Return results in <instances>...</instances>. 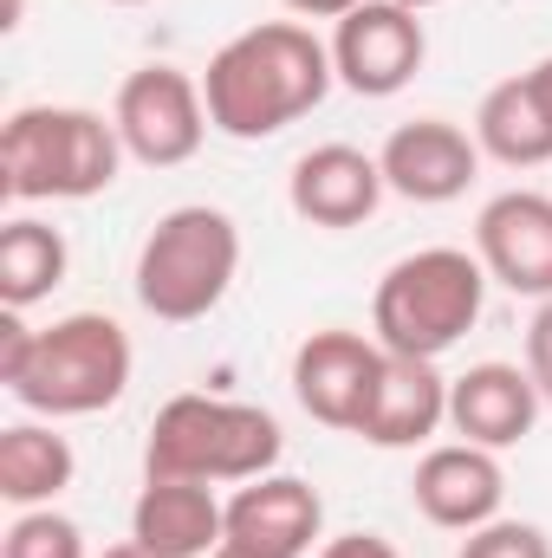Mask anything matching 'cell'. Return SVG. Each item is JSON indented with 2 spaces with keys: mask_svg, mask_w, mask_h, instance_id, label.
Instances as JSON below:
<instances>
[{
  "mask_svg": "<svg viewBox=\"0 0 552 558\" xmlns=\"http://www.w3.org/2000/svg\"><path fill=\"white\" fill-rule=\"evenodd\" d=\"M312 558H404L384 533H338V539H325Z\"/></svg>",
  "mask_w": 552,
  "mask_h": 558,
  "instance_id": "d4e9b609",
  "label": "cell"
},
{
  "mask_svg": "<svg viewBox=\"0 0 552 558\" xmlns=\"http://www.w3.org/2000/svg\"><path fill=\"white\" fill-rule=\"evenodd\" d=\"M79 474V454L72 441L52 428V422H13L0 428V500L13 513L26 507H52Z\"/></svg>",
  "mask_w": 552,
  "mask_h": 558,
  "instance_id": "ac0fdd59",
  "label": "cell"
},
{
  "mask_svg": "<svg viewBox=\"0 0 552 558\" xmlns=\"http://www.w3.org/2000/svg\"><path fill=\"white\" fill-rule=\"evenodd\" d=\"M547 410L540 384L527 377V364H468L455 384H448V428L475 448H514L533 435V422Z\"/></svg>",
  "mask_w": 552,
  "mask_h": 558,
  "instance_id": "9a60e30c",
  "label": "cell"
},
{
  "mask_svg": "<svg viewBox=\"0 0 552 558\" xmlns=\"http://www.w3.org/2000/svg\"><path fill=\"white\" fill-rule=\"evenodd\" d=\"M325 533V500L312 494V481L292 474H261L241 481L228 500V546L261 558H305Z\"/></svg>",
  "mask_w": 552,
  "mask_h": 558,
  "instance_id": "5bb4252c",
  "label": "cell"
},
{
  "mask_svg": "<svg viewBox=\"0 0 552 558\" xmlns=\"http://www.w3.org/2000/svg\"><path fill=\"white\" fill-rule=\"evenodd\" d=\"M105 558H149V553H143L137 539H124V546H111V553H105Z\"/></svg>",
  "mask_w": 552,
  "mask_h": 558,
  "instance_id": "83f0119b",
  "label": "cell"
},
{
  "mask_svg": "<svg viewBox=\"0 0 552 558\" xmlns=\"http://www.w3.org/2000/svg\"><path fill=\"white\" fill-rule=\"evenodd\" d=\"M131 539L149 558H208L228 546V500L202 481H149L131 507Z\"/></svg>",
  "mask_w": 552,
  "mask_h": 558,
  "instance_id": "2e32d148",
  "label": "cell"
},
{
  "mask_svg": "<svg viewBox=\"0 0 552 558\" xmlns=\"http://www.w3.org/2000/svg\"><path fill=\"white\" fill-rule=\"evenodd\" d=\"M286 454V435L261 403H235V397H202L182 390L169 397L149 441H143V474L149 481H202V487H241L274 474Z\"/></svg>",
  "mask_w": 552,
  "mask_h": 558,
  "instance_id": "7a4b0ae2",
  "label": "cell"
},
{
  "mask_svg": "<svg viewBox=\"0 0 552 558\" xmlns=\"http://www.w3.org/2000/svg\"><path fill=\"white\" fill-rule=\"evenodd\" d=\"M286 13H299V20H345L351 7H364V0H279Z\"/></svg>",
  "mask_w": 552,
  "mask_h": 558,
  "instance_id": "484cf974",
  "label": "cell"
},
{
  "mask_svg": "<svg viewBox=\"0 0 552 558\" xmlns=\"http://www.w3.org/2000/svg\"><path fill=\"white\" fill-rule=\"evenodd\" d=\"M332 85H338L332 46L299 20H261V26L235 33L202 72L208 124L235 143L279 137L286 124L319 111Z\"/></svg>",
  "mask_w": 552,
  "mask_h": 558,
  "instance_id": "6da1fadb",
  "label": "cell"
},
{
  "mask_svg": "<svg viewBox=\"0 0 552 558\" xmlns=\"http://www.w3.org/2000/svg\"><path fill=\"white\" fill-rule=\"evenodd\" d=\"M410 500L429 526H442V533H475V526L501 520V507H507V468H501L494 448L435 441V448L416 461Z\"/></svg>",
  "mask_w": 552,
  "mask_h": 558,
  "instance_id": "7c38bea8",
  "label": "cell"
},
{
  "mask_svg": "<svg viewBox=\"0 0 552 558\" xmlns=\"http://www.w3.org/2000/svg\"><path fill=\"white\" fill-rule=\"evenodd\" d=\"M332 72L358 98H397L429 59V33L410 7L397 0H364L345 20H332Z\"/></svg>",
  "mask_w": 552,
  "mask_h": 558,
  "instance_id": "ba28073f",
  "label": "cell"
},
{
  "mask_svg": "<svg viewBox=\"0 0 552 558\" xmlns=\"http://www.w3.org/2000/svg\"><path fill=\"white\" fill-rule=\"evenodd\" d=\"M377 169H384L391 195H404L416 208H442V202L468 195V182L481 175V143L448 118H410L384 137Z\"/></svg>",
  "mask_w": 552,
  "mask_h": 558,
  "instance_id": "8fae6325",
  "label": "cell"
},
{
  "mask_svg": "<svg viewBox=\"0 0 552 558\" xmlns=\"http://www.w3.org/2000/svg\"><path fill=\"white\" fill-rule=\"evenodd\" d=\"M527 85H533V98H540V111H547V124H552V52L527 72Z\"/></svg>",
  "mask_w": 552,
  "mask_h": 558,
  "instance_id": "4316f807",
  "label": "cell"
},
{
  "mask_svg": "<svg viewBox=\"0 0 552 558\" xmlns=\"http://www.w3.org/2000/svg\"><path fill=\"white\" fill-rule=\"evenodd\" d=\"M475 260L520 299H552V195L507 189L475 215Z\"/></svg>",
  "mask_w": 552,
  "mask_h": 558,
  "instance_id": "30bf717a",
  "label": "cell"
},
{
  "mask_svg": "<svg viewBox=\"0 0 552 558\" xmlns=\"http://www.w3.org/2000/svg\"><path fill=\"white\" fill-rule=\"evenodd\" d=\"M124 137L85 105H20L0 124V189L7 202H92L118 182Z\"/></svg>",
  "mask_w": 552,
  "mask_h": 558,
  "instance_id": "3957f363",
  "label": "cell"
},
{
  "mask_svg": "<svg viewBox=\"0 0 552 558\" xmlns=\"http://www.w3.org/2000/svg\"><path fill=\"white\" fill-rule=\"evenodd\" d=\"M208 558H261V553H241V546H221V553H208Z\"/></svg>",
  "mask_w": 552,
  "mask_h": 558,
  "instance_id": "f1b7e54d",
  "label": "cell"
},
{
  "mask_svg": "<svg viewBox=\"0 0 552 558\" xmlns=\"http://www.w3.org/2000/svg\"><path fill=\"white\" fill-rule=\"evenodd\" d=\"M0 558H85V533H79V520H65L52 507H26V513H13Z\"/></svg>",
  "mask_w": 552,
  "mask_h": 558,
  "instance_id": "44dd1931",
  "label": "cell"
},
{
  "mask_svg": "<svg viewBox=\"0 0 552 558\" xmlns=\"http://www.w3.org/2000/svg\"><path fill=\"white\" fill-rule=\"evenodd\" d=\"M455 558H552V539L533 520H488L461 539Z\"/></svg>",
  "mask_w": 552,
  "mask_h": 558,
  "instance_id": "7402d4cb",
  "label": "cell"
},
{
  "mask_svg": "<svg viewBox=\"0 0 552 558\" xmlns=\"http://www.w3.org/2000/svg\"><path fill=\"white\" fill-rule=\"evenodd\" d=\"M65 267H72V247H65V234L52 221L13 215L0 228V305L33 312L39 299H52L65 286Z\"/></svg>",
  "mask_w": 552,
  "mask_h": 558,
  "instance_id": "ffe728a7",
  "label": "cell"
},
{
  "mask_svg": "<svg viewBox=\"0 0 552 558\" xmlns=\"http://www.w3.org/2000/svg\"><path fill=\"white\" fill-rule=\"evenodd\" d=\"M488 305V267L468 247H416L371 292V338L404 357L455 351Z\"/></svg>",
  "mask_w": 552,
  "mask_h": 558,
  "instance_id": "277c9868",
  "label": "cell"
},
{
  "mask_svg": "<svg viewBox=\"0 0 552 558\" xmlns=\"http://www.w3.org/2000/svg\"><path fill=\"white\" fill-rule=\"evenodd\" d=\"M384 195H391V189H384L377 156H364V149H351V143H319V149H305V156L292 162V175H286L292 215H299L305 228H332V234H338V228H364Z\"/></svg>",
  "mask_w": 552,
  "mask_h": 558,
  "instance_id": "4fadbf2b",
  "label": "cell"
},
{
  "mask_svg": "<svg viewBox=\"0 0 552 558\" xmlns=\"http://www.w3.org/2000/svg\"><path fill=\"white\" fill-rule=\"evenodd\" d=\"M377 371H384V344L377 338L345 331V325H325V331H312L292 351V397H299V410L312 422L358 435Z\"/></svg>",
  "mask_w": 552,
  "mask_h": 558,
  "instance_id": "9c48e42d",
  "label": "cell"
},
{
  "mask_svg": "<svg viewBox=\"0 0 552 558\" xmlns=\"http://www.w3.org/2000/svg\"><path fill=\"white\" fill-rule=\"evenodd\" d=\"M137 305L163 325H195L208 318L228 286L241 279V228L228 208L182 202L169 208L137 247Z\"/></svg>",
  "mask_w": 552,
  "mask_h": 558,
  "instance_id": "5b68a950",
  "label": "cell"
},
{
  "mask_svg": "<svg viewBox=\"0 0 552 558\" xmlns=\"http://www.w3.org/2000/svg\"><path fill=\"white\" fill-rule=\"evenodd\" d=\"M111 7H143V0H111Z\"/></svg>",
  "mask_w": 552,
  "mask_h": 558,
  "instance_id": "4dcf8cb0",
  "label": "cell"
},
{
  "mask_svg": "<svg viewBox=\"0 0 552 558\" xmlns=\"http://www.w3.org/2000/svg\"><path fill=\"white\" fill-rule=\"evenodd\" d=\"M442 422H448V377L429 357L384 351V371L371 384L358 441H371V448H422Z\"/></svg>",
  "mask_w": 552,
  "mask_h": 558,
  "instance_id": "e0dca14e",
  "label": "cell"
},
{
  "mask_svg": "<svg viewBox=\"0 0 552 558\" xmlns=\"http://www.w3.org/2000/svg\"><path fill=\"white\" fill-rule=\"evenodd\" d=\"M33 325H26V312H13V305H0V384H13L20 371H26V357H33Z\"/></svg>",
  "mask_w": 552,
  "mask_h": 558,
  "instance_id": "603a6c76",
  "label": "cell"
},
{
  "mask_svg": "<svg viewBox=\"0 0 552 558\" xmlns=\"http://www.w3.org/2000/svg\"><path fill=\"white\" fill-rule=\"evenodd\" d=\"M397 7H410V13H429V7H442V0H397Z\"/></svg>",
  "mask_w": 552,
  "mask_h": 558,
  "instance_id": "f546056e",
  "label": "cell"
},
{
  "mask_svg": "<svg viewBox=\"0 0 552 558\" xmlns=\"http://www.w3.org/2000/svg\"><path fill=\"white\" fill-rule=\"evenodd\" d=\"M527 377L540 384V397L552 403V299L533 305V325H527Z\"/></svg>",
  "mask_w": 552,
  "mask_h": 558,
  "instance_id": "cb8c5ba5",
  "label": "cell"
},
{
  "mask_svg": "<svg viewBox=\"0 0 552 558\" xmlns=\"http://www.w3.org/2000/svg\"><path fill=\"white\" fill-rule=\"evenodd\" d=\"M475 143H481V156H494L507 169L552 162V124H547V111H540V98H533V85H527V72L488 85V98L475 111Z\"/></svg>",
  "mask_w": 552,
  "mask_h": 558,
  "instance_id": "d6986e66",
  "label": "cell"
},
{
  "mask_svg": "<svg viewBox=\"0 0 552 558\" xmlns=\"http://www.w3.org/2000/svg\"><path fill=\"white\" fill-rule=\"evenodd\" d=\"M111 124L124 137V156L143 169H176L189 162L202 137L215 131L208 124V98H202V78H189L182 65H137L124 85H118V105H111Z\"/></svg>",
  "mask_w": 552,
  "mask_h": 558,
  "instance_id": "52a82bcc",
  "label": "cell"
},
{
  "mask_svg": "<svg viewBox=\"0 0 552 558\" xmlns=\"http://www.w3.org/2000/svg\"><path fill=\"white\" fill-rule=\"evenodd\" d=\"M131 371H137V351H131V331L111 312H65L33 338L26 371L7 390H13L20 410L65 422L111 410L131 390Z\"/></svg>",
  "mask_w": 552,
  "mask_h": 558,
  "instance_id": "8992f818",
  "label": "cell"
}]
</instances>
